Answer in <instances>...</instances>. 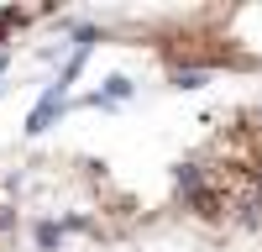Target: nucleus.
Returning a JSON list of instances; mask_svg holds the SVG:
<instances>
[{"label": "nucleus", "mask_w": 262, "mask_h": 252, "mask_svg": "<svg viewBox=\"0 0 262 252\" xmlns=\"http://www.w3.org/2000/svg\"><path fill=\"white\" fill-rule=\"evenodd\" d=\"M58 111H63V95H58V90H48V95H42V105H32V116H27V132H42V126H48Z\"/></svg>", "instance_id": "f257e3e1"}]
</instances>
